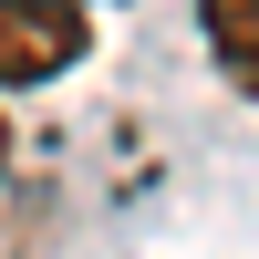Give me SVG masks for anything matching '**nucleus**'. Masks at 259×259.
<instances>
[{
	"instance_id": "2",
	"label": "nucleus",
	"mask_w": 259,
	"mask_h": 259,
	"mask_svg": "<svg viewBox=\"0 0 259 259\" xmlns=\"http://www.w3.org/2000/svg\"><path fill=\"white\" fill-rule=\"evenodd\" d=\"M197 31H207V62L259 104V0H197Z\"/></svg>"
},
{
	"instance_id": "1",
	"label": "nucleus",
	"mask_w": 259,
	"mask_h": 259,
	"mask_svg": "<svg viewBox=\"0 0 259 259\" xmlns=\"http://www.w3.org/2000/svg\"><path fill=\"white\" fill-rule=\"evenodd\" d=\"M94 52V11L83 0H0V94L62 83Z\"/></svg>"
},
{
	"instance_id": "3",
	"label": "nucleus",
	"mask_w": 259,
	"mask_h": 259,
	"mask_svg": "<svg viewBox=\"0 0 259 259\" xmlns=\"http://www.w3.org/2000/svg\"><path fill=\"white\" fill-rule=\"evenodd\" d=\"M0 177H11V114H0Z\"/></svg>"
}]
</instances>
